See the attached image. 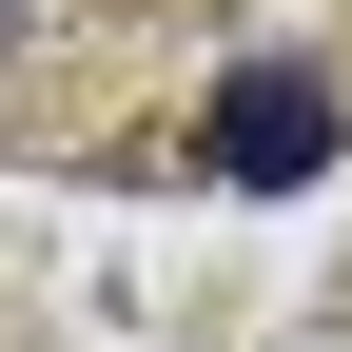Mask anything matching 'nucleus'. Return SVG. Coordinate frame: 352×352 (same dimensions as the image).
I'll return each mask as SVG.
<instances>
[{
  "mask_svg": "<svg viewBox=\"0 0 352 352\" xmlns=\"http://www.w3.org/2000/svg\"><path fill=\"white\" fill-rule=\"evenodd\" d=\"M196 157H215V176H254V196H274V176H314V157H333V78H314V59H254V78H215Z\"/></svg>",
  "mask_w": 352,
  "mask_h": 352,
  "instance_id": "obj_1",
  "label": "nucleus"
}]
</instances>
